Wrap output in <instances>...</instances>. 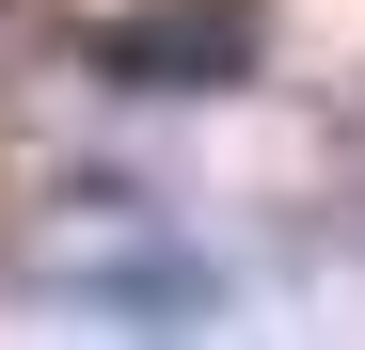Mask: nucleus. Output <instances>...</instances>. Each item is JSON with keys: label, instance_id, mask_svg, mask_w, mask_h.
<instances>
[{"label": "nucleus", "instance_id": "f257e3e1", "mask_svg": "<svg viewBox=\"0 0 365 350\" xmlns=\"http://www.w3.org/2000/svg\"><path fill=\"white\" fill-rule=\"evenodd\" d=\"M96 64L143 80V96H191V80H238V64H255V16H238V0H175V16H128Z\"/></svg>", "mask_w": 365, "mask_h": 350}, {"label": "nucleus", "instance_id": "f03ea898", "mask_svg": "<svg viewBox=\"0 0 365 350\" xmlns=\"http://www.w3.org/2000/svg\"><path fill=\"white\" fill-rule=\"evenodd\" d=\"M64 286H80V303H111V319H143V334H191V319L222 303L207 255H80Z\"/></svg>", "mask_w": 365, "mask_h": 350}]
</instances>
